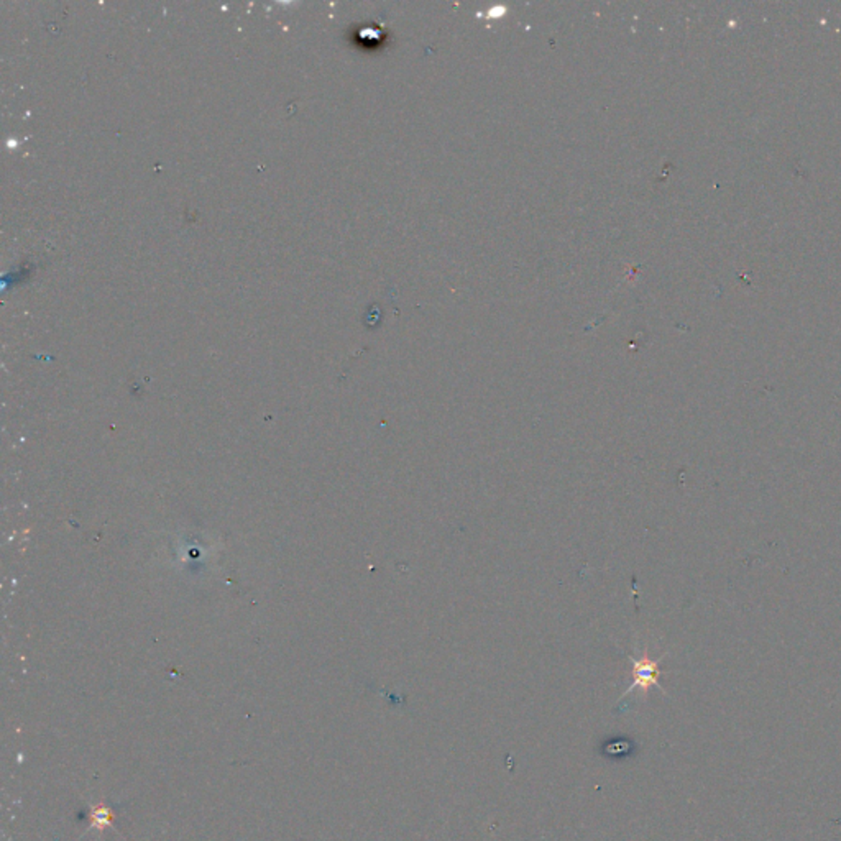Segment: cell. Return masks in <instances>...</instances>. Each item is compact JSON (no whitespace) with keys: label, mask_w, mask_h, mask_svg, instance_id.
I'll return each mask as SVG.
<instances>
[{"label":"cell","mask_w":841,"mask_h":841,"mask_svg":"<svg viewBox=\"0 0 841 841\" xmlns=\"http://www.w3.org/2000/svg\"><path fill=\"white\" fill-rule=\"evenodd\" d=\"M630 659L633 662V684L630 685L628 691L623 693L621 698L630 695V693L634 691H639L643 693V697H646L648 692L651 691V687H657L659 691L664 692V687L659 684V664L661 661L664 659V656L659 657V659H651V657L648 656V652H644L643 657L630 656Z\"/></svg>","instance_id":"6da1fadb"},{"label":"cell","mask_w":841,"mask_h":841,"mask_svg":"<svg viewBox=\"0 0 841 841\" xmlns=\"http://www.w3.org/2000/svg\"><path fill=\"white\" fill-rule=\"evenodd\" d=\"M94 818H96L97 822L101 823V825H105V823H109V822H110V818H112V813H110L109 810L102 808V810H99V812L96 813Z\"/></svg>","instance_id":"7a4b0ae2"}]
</instances>
